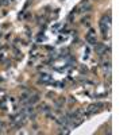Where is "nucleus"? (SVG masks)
<instances>
[{
	"label": "nucleus",
	"mask_w": 135,
	"mask_h": 135,
	"mask_svg": "<svg viewBox=\"0 0 135 135\" xmlns=\"http://www.w3.org/2000/svg\"><path fill=\"white\" fill-rule=\"evenodd\" d=\"M50 81V76H47V74H42L41 76V82H47Z\"/></svg>",
	"instance_id": "obj_3"
},
{
	"label": "nucleus",
	"mask_w": 135,
	"mask_h": 135,
	"mask_svg": "<svg viewBox=\"0 0 135 135\" xmlns=\"http://www.w3.org/2000/svg\"><path fill=\"white\" fill-rule=\"evenodd\" d=\"M109 24H111V16H109V14H108L107 16H104V18L101 19V22H100V27H101V31H103L104 35H106V32L108 31Z\"/></svg>",
	"instance_id": "obj_1"
},
{
	"label": "nucleus",
	"mask_w": 135,
	"mask_h": 135,
	"mask_svg": "<svg viewBox=\"0 0 135 135\" xmlns=\"http://www.w3.org/2000/svg\"><path fill=\"white\" fill-rule=\"evenodd\" d=\"M87 41H88L89 43H95V42H96V37H95V32L92 31V30L87 34Z\"/></svg>",
	"instance_id": "obj_2"
},
{
	"label": "nucleus",
	"mask_w": 135,
	"mask_h": 135,
	"mask_svg": "<svg viewBox=\"0 0 135 135\" xmlns=\"http://www.w3.org/2000/svg\"><path fill=\"white\" fill-rule=\"evenodd\" d=\"M103 49H104V45H97V46H96V51H99V53H100Z\"/></svg>",
	"instance_id": "obj_4"
}]
</instances>
